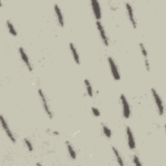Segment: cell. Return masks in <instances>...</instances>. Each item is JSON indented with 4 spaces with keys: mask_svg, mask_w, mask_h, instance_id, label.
I'll use <instances>...</instances> for the list:
<instances>
[{
    "mask_svg": "<svg viewBox=\"0 0 166 166\" xmlns=\"http://www.w3.org/2000/svg\"><path fill=\"white\" fill-rule=\"evenodd\" d=\"M151 93L153 97V99L154 100V102L156 104H157L159 114L160 115H163L164 113V106H163V104L161 97H160L157 91L156 90V89L154 88L151 89Z\"/></svg>",
    "mask_w": 166,
    "mask_h": 166,
    "instance_id": "1",
    "label": "cell"
},
{
    "mask_svg": "<svg viewBox=\"0 0 166 166\" xmlns=\"http://www.w3.org/2000/svg\"><path fill=\"white\" fill-rule=\"evenodd\" d=\"M38 92L39 96H40V100L42 101V105H43V107H44V109L47 115L48 116L49 118L51 120L53 118V114H52V112L50 110V106H49L47 99H46V97L42 90V89H39Z\"/></svg>",
    "mask_w": 166,
    "mask_h": 166,
    "instance_id": "2",
    "label": "cell"
},
{
    "mask_svg": "<svg viewBox=\"0 0 166 166\" xmlns=\"http://www.w3.org/2000/svg\"><path fill=\"white\" fill-rule=\"evenodd\" d=\"M120 100L122 104L123 114L125 119H129L131 115V109L129 103L124 94H121L120 96Z\"/></svg>",
    "mask_w": 166,
    "mask_h": 166,
    "instance_id": "3",
    "label": "cell"
},
{
    "mask_svg": "<svg viewBox=\"0 0 166 166\" xmlns=\"http://www.w3.org/2000/svg\"><path fill=\"white\" fill-rule=\"evenodd\" d=\"M108 62L109 64V66L110 67V70H111V73L112 75L114 77V79L116 81H119L121 79V77H120V74L118 70V66H116L114 61L113 60V58L112 57H109L108 58Z\"/></svg>",
    "mask_w": 166,
    "mask_h": 166,
    "instance_id": "4",
    "label": "cell"
},
{
    "mask_svg": "<svg viewBox=\"0 0 166 166\" xmlns=\"http://www.w3.org/2000/svg\"><path fill=\"white\" fill-rule=\"evenodd\" d=\"M91 5L94 16L97 21H99L101 18V10L100 7V3L97 0H92Z\"/></svg>",
    "mask_w": 166,
    "mask_h": 166,
    "instance_id": "5",
    "label": "cell"
},
{
    "mask_svg": "<svg viewBox=\"0 0 166 166\" xmlns=\"http://www.w3.org/2000/svg\"><path fill=\"white\" fill-rule=\"evenodd\" d=\"M1 123H2V126L4 131L7 134V135L8 137V138L10 139V140H11L13 143H15L16 141L14 136L13 132H11V131L10 130V129L8 127V125L5 119L3 118V116L2 115H1Z\"/></svg>",
    "mask_w": 166,
    "mask_h": 166,
    "instance_id": "6",
    "label": "cell"
},
{
    "mask_svg": "<svg viewBox=\"0 0 166 166\" xmlns=\"http://www.w3.org/2000/svg\"><path fill=\"white\" fill-rule=\"evenodd\" d=\"M96 26H97V29H98L99 33L100 34L101 38L102 39L104 44L106 46H109V39H108V37H107V36H106V32L104 31V29L102 24L99 21H96Z\"/></svg>",
    "mask_w": 166,
    "mask_h": 166,
    "instance_id": "7",
    "label": "cell"
},
{
    "mask_svg": "<svg viewBox=\"0 0 166 166\" xmlns=\"http://www.w3.org/2000/svg\"><path fill=\"white\" fill-rule=\"evenodd\" d=\"M126 136H127V142H128L129 147L131 150H133L136 148V142L134 140L132 131L129 126H127V127L126 128Z\"/></svg>",
    "mask_w": 166,
    "mask_h": 166,
    "instance_id": "8",
    "label": "cell"
},
{
    "mask_svg": "<svg viewBox=\"0 0 166 166\" xmlns=\"http://www.w3.org/2000/svg\"><path fill=\"white\" fill-rule=\"evenodd\" d=\"M126 6V11H127V14L129 18V20L131 22V24L132 25V27L136 29V27H137V23H136V19L134 18V11H133V8L131 6V5L129 3H126L125 4Z\"/></svg>",
    "mask_w": 166,
    "mask_h": 166,
    "instance_id": "9",
    "label": "cell"
},
{
    "mask_svg": "<svg viewBox=\"0 0 166 166\" xmlns=\"http://www.w3.org/2000/svg\"><path fill=\"white\" fill-rule=\"evenodd\" d=\"M19 55H20V56L22 58L23 62H24V64L27 67L29 71L32 72L33 71V67H32L30 61H29V57H28L27 53H25L24 49L22 47H20L19 48Z\"/></svg>",
    "mask_w": 166,
    "mask_h": 166,
    "instance_id": "10",
    "label": "cell"
},
{
    "mask_svg": "<svg viewBox=\"0 0 166 166\" xmlns=\"http://www.w3.org/2000/svg\"><path fill=\"white\" fill-rule=\"evenodd\" d=\"M54 10H55V14H56V16L58 19V24H59V25L61 27H63L64 25V16H63V14L62 13V11H61L59 6H58L57 4H55Z\"/></svg>",
    "mask_w": 166,
    "mask_h": 166,
    "instance_id": "11",
    "label": "cell"
},
{
    "mask_svg": "<svg viewBox=\"0 0 166 166\" xmlns=\"http://www.w3.org/2000/svg\"><path fill=\"white\" fill-rule=\"evenodd\" d=\"M70 51L72 52V56H73V59L75 62V63L78 65L80 64V57H79V53H78L77 51V49L76 47H75L74 44L73 43H70Z\"/></svg>",
    "mask_w": 166,
    "mask_h": 166,
    "instance_id": "12",
    "label": "cell"
},
{
    "mask_svg": "<svg viewBox=\"0 0 166 166\" xmlns=\"http://www.w3.org/2000/svg\"><path fill=\"white\" fill-rule=\"evenodd\" d=\"M66 147H67V151H68V152H69L70 157L72 159H73V160L76 159L77 154H76V153H75V150H74V149L72 145L69 142H67V141L66 142Z\"/></svg>",
    "mask_w": 166,
    "mask_h": 166,
    "instance_id": "13",
    "label": "cell"
},
{
    "mask_svg": "<svg viewBox=\"0 0 166 166\" xmlns=\"http://www.w3.org/2000/svg\"><path fill=\"white\" fill-rule=\"evenodd\" d=\"M84 83H85V86H86V91H87V94L88 95L89 97H92L94 95L93 94V89H92V86L90 83V81L88 79H86L84 80Z\"/></svg>",
    "mask_w": 166,
    "mask_h": 166,
    "instance_id": "14",
    "label": "cell"
},
{
    "mask_svg": "<svg viewBox=\"0 0 166 166\" xmlns=\"http://www.w3.org/2000/svg\"><path fill=\"white\" fill-rule=\"evenodd\" d=\"M7 28L8 29V31L9 33H11L13 36H17V31L15 29L13 23L11 22V21H9V20H7Z\"/></svg>",
    "mask_w": 166,
    "mask_h": 166,
    "instance_id": "15",
    "label": "cell"
},
{
    "mask_svg": "<svg viewBox=\"0 0 166 166\" xmlns=\"http://www.w3.org/2000/svg\"><path fill=\"white\" fill-rule=\"evenodd\" d=\"M112 151H113V153L114 154V155L115 156V158L117 159V161H118V163L121 165H124V163H123V159L121 157V155L119 153V151H118V149H117L115 147H112Z\"/></svg>",
    "mask_w": 166,
    "mask_h": 166,
    "instance_id": "16",
    "label": "cell"
},
{
    "mask_svg": "<svg viewBox=\"0 0 166 166\" xmlns=\"http://www.w3.org/2000/svg\"><path fill=\"white\" fill-rule=\"evenodd\" d=\"M103 131L104 136L107 138H110L112 136V132L111 130L105 125H103Z\"/></svg>",
    "mask_w": 166,
    "mask_h": 166,
    "instance_id": "17",
    "label": "cell"
},
{
    "mask_svg": "<svg viewBox=\"0 0 166 166\" xmlns=\"http://www.w3.org/2000/svg\"><path fill=\"white\" fill-rule=\"evenodd\" d=\"M140 50L142 51V55L145 58H145H147V56H148L147 51V50H146V47L144 46V44L143 43H140Z\"/></svg>",
    "mask_w": 166,
    "mask_h": 166,
    "instance_id": "18",
    "label": "cell"
},
{
    "mask_svg": "<svg viewBox=\"0 0 166 166\" xmlns=\"http://www.w3.org/2000/svg\"><path fill=\"white\" fill-rule=\"evenodd\" d=\"M24 142L25 143V145L27 146V147L28 149V150L30 151V152H32L33 151V145L31 144V143L29 142V140H28L27 139H25L24 140Z\"/></svg>",
    "mask_w": 166,
    "mask_h": 166,
    "instance_id": "19",
    "label": "cell"
},
{
    "mask_svg": "<svg viewBox=\"0 0 166 166\" xmlns=\"http://www.w3.org/2000/svg\"><path fill=\"white\" fill-rule=\"evenodd\" d=\"M133 162H134V163L136 165H138V166H140V165H142V163L140 162V159H139V158L137 157V156H136V155L134 156V157H133Z\"/></svg>",
    "mask_w": 166,
    "mask_h": 166,
    "instance_id": "20",
    "label": "cell"
},
{
    "mask_svg": "<svg viewBox=\"0 0 166 166\" xmlns=\"http://www.w3.org/2000/svg\"><path fill=\"white\" fill-rule=\"evenodd\" d=\"M92 111L93 114L95 117H99V116H100L101 113H100L99 110L98 109H97V108H95V107H92Z\"/></svg>",
    "mask_w": 166,
    "mask_h": 166,
    "instance_id": "21",
    "label": "cell"
},
{
    "mask_svg": "<svg viewBox=\"0 0 166 166\" xmlns=\"http://www.w3.org/2000/svg\"><path fill=\"white\" fill-rule=\"evenodd\" d=\"M145 66L146 70H147L148 72H149L151 70V67H150V64H149V60L147 59V58H145Z\"/></svg>",
    "mask_w": 166,
    "mask_h": 166,
    "instance_id": "22",
    "label": "cell"
},
{
    "mask_svg": "<svg viewBox=\"0 0 166 166\" xmlns=\"http://www.w3.org/2000/svg\"><path fill=\"white\" fill-rule=\"evenodd\" d=\"M55 135H56V136H58V134H59V133H58L57 131H53V132Z\"/></svg>",
    "mask_w": 166,
    "mask_h": 166,
    "instance_id": "23",
    "label": "cell"
}]
</instances>
